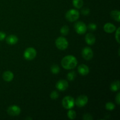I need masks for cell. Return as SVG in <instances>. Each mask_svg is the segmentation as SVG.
I'll use <instances>...</instances> for the list:
<instances>
[{
    "label": "cell",
    "instance_id": "17",
    "mask_svg": "<svg viewBox=\"0 0 120 120\" xmlns=\"http://www.w3.org/2000/svg\"><path fill=\"white\" fill-rule=\"evenodd\" d=\"M120 89V81L117 80L116 82H112L110 86V89L112 91H117Z\"/></svg>",
    "mask_w": 120,
    "mask_h": 120
},
{
    "label": "cell",
    "instance_id": "16",
    "mask_svg": "<svg viewBox=\"0 0 120 120\" xmlns=\"http://www.w3.org/2000/svg\"><path fill=\"white\" fill-rule=\"evenodd\" d=\"M111 18L113 19L114 21L117 22H120V11L118 10H114L112 11L110 13Z\"/></svg>",
    "mask_w": 120,
    "mask_h": 120
},
{
    "label": "cell",
    "instance_id": "25",
    "mask_svg": "<svg viewBox=\"0 0 120 120\" xmlns=\"http://www.w3.org/2000/svg\"><path fill=\"white\" fill-rule=\"evenodd\" d=\"M87 27L88 29L90 30H91V31H94V30H96V29H97V25L94 23H90V24H89L88 26Z\"/></svg>",
    "mask_w": 120,
    "mask_h": 120
},
{
    "label": "cell",
    "instance_id": "10",
    "mask_svg": "<svg viewBox=\"0 0 120 120\" xmlns=\"http://www.w3.org/2000/svg\"><path fill=\"white\" fill-rule=\"evenodd\" d=\"M69 87V83L66 80H60L57 82L56 84V87L59 91H64Z\"/></svg>",
    "mask_w": 120,
    "mask_h": 120
},
{
    "label": "cell",
    "instance_id": "15",
    "mask_svg": "<svg viewBox=\"0 0 120 120\" xmlns=\"http://www.w3.org/2000/svg\"><path fill=\"white\" fill-rule=\"evenodd\" d=\"M14 75L11 71H5L2 75V78L4 80L7 82H10L14 79Z\"/></svg>",
    "mask_w": 120,
    "mask_h": 120
},
{
    "label": "cell",
    "instance_id": "5",
    "mask_svg": "<svg viewBox=\"0 0 120 120\" xmlns=\"http://www.w3.org/2000/svg\"><path fill=\"white\" fill-rule=\"evenodd\" d=\"M37 52L34 48H28L23 53V57L27 60H32L36 57Z\"/></svg>",
    "mask_w": 120,
    "mask_h": 120
},
{
    "label": "cell",
    "instance_id": "1",
    "mask_svg": "<svg viewBox=\"0 0 120 120\" xmlns=\"http://www.w3.org/2000/svg\"><path fill=\"white\" fill-rule=\"evenodd\" d=\"M62 66L66 70L73 69L77 66V59L72 55H68L62 59L61 61Z\"/></svg>",
    "mask_w": 120,
    "mask_h": 120
},
{
    "label": "cell",
    "instance_id": "29",
    "mask_svg": "<svg viewBox=\"0 0 120 120\" xmlns=\"http://www.w3.org/2000/svg\"><path fill=\"white\" fill-rule=\"evenodd\" d=\"M6 38L5 33L3 32H0V41H2Z\"/></svg>",
    "mask_w": 120,
    "mask_h": 120
},
{
    "label": "cell",
    "instance_id": "27",
    "mask_svg": "<svg viewBox=\"0 0 120 120\" xmlns=\"http://www.w3.org/2000/svg\"><path fill=\"white\" fill-rule=\"evenodd\" d=\"M83 119L84 120H92L93 119V118L92 116L90 114L86 113L83 116Z\"/></svg>",
    "mask_w": 120,
    "mask_h": 120
},
{
    "label": "cell",
    "instance_id": "11",
    "mask_svg": "<svg viewBox=\"0 0 120 120\" xmlns=\"http://www.w3.org/2000/svg\"><path fill=\"white\" fill-rule=\"evenodd\" d=\"M78 72L82 76H86L90 72L89 68L87 65L84 64H82L78 66Z\"/></svg>",
    "mask_w": 120,
    "mask_h": 120
},
{
    "label": "cell",
    "instance_id": "23",
    "mask_svg": "<svg viewBox=\"0 0 120 120\" xmlns=\"http://www.w3.org/2000/svg\"><path fill=\"white\" fill-rule=\"evenodd\" d=\"M115 107H116L115 104L112 102H108L105 104V109L109 111H112L114 110Z\"/></svg>",
    "mask_w": 120,
    "mask_h": 120
},
{
    "label": "cell",
    "instance_id": "19",
    "mask_svg": "<svg viewBox=\"0 0 120 120\" xmlns=\"http://www.w3.org/2000/svg\"><path fill=\"white\" fill-rule=\"evenodd\" d=\"M50 70H51V72L54 75H57L59 73L60 70V68L59 67L58 65L56 64H54L53 65H52L51 68H50Z\"/></svg>",
    "mask_w": 120,
    "mask_h": 120
},
{
    "label": "cell",
    "instance_id": "12",
    "mask_svg": "<svg viewBox=\"0 0 120 120\" xmlns=\"http://www.w3.org/2000/svg\"><path fill=\"white\" fill-rule=\"evenodd\" d=\"M18 42V38L15 35H10L6 38V42L9 45H14Z\"/></svg>",
    "mask_w": 120,
    "mask_h": 120
},
{
    "label": "cell",
    "instance_id": "3",
    "mask_svg": "<svg viewBox=\"0 0 120 120\" xmlns=\"http://www.w3.org/2000/svg\"><path fill=\"white\" fill-rule=\"evenodd\" d=\"M62 104L64 109L70 110L75 107V100L71 96H67L63 98Z\"/></svg>",
    "mask_w": 120,
    "mask_h": 120
},
{
    "label": "cell",
    "instance_id": "22",
    "mask_svg": "<svg viewBox=\"0 0 120 120\" xmlns=\"http://www.w3.org/2000/svg\"><path fill=\"white\" fill-rule=\"evenodd\" d=\"M76 77V74L75 73V71H70L69 73H68L67 75V79L68 80H69V81H73L75 79Z\"/></svg>",
    "mask_w": 120,
    "mask_h": 120
},
{
    "label": "cell",
    "instance_id": "8",
    "mask_svg": "<svg viewBox=\"0 0 120 120\" xmlns=\"http://www.w3.org/2000/svg\"><path fill=\"white\" fill-rule=\"evenodd\" d=\"M89 98L86 95H80L75 100V104L79 107H83L88 103Z\"/></svg>",
    "mask_w": 120,
    "mask_h": 120
},
{
    "label": "cell",
    "instance_id": "6",
    "mask_svg": "<svg viewBox=\"0 0 120 120\" xmlns=\"http://www.w3.org/2000/svg\"><path fill=\"white\" fill-rule=\"evenodd\" d=\"M87 27L86 25L82 21L77 22L75 24V30H76V33L79 35H83V34H85L87 31Z\"/></svg>",
    "mask_w": 120,
    "mask_h": 120
},
{
    "label": "cell",
    "instance_id": "20",
    "mask_svg": "<svg viewBox=\"0 0 120 120\" xmlns=\"http://www.w3.org/2000/svg\"><path fill=\"white\" fill-rule=\"evenodd\" d=\"M67 116H68V117L70 120H74L76 118V111H74L73 110H69L68 111V113H67Z\"/></svg>",
    "mask_w": 120,
    "mask_h": 120
},
{
    "label": "cell",
    "instance_id": "30",
    "mask_svg": "<svg viewBox=\"0 0 120 120\" xmlns=\"http://www.w3.org/2000/svg\"><path fill=\"white\" fill-rule=\"evenodd\" d=\"M116 101L118 105L120 104V93H118L116 97Z\"/></svg>",
    "mask_w": 120,
    "mask_h": 120
},
{
    "label": "cell",
    "instance_id": "18",
    "mask_svg": "<svg viewBox=\"0 0 120 120\" xmlns=\"http://www.w3.org/2000/svg\"><path fill=\"white\" fill-rule=\"evenodd\" d=\"M73 5L77 9H80L83 6V0H73Z\"/></svg>",
    "mask_w": 120,
    "mask_h": 120
},
{
    "label": "cell",
    "instance_id": "9",
    "mask_svg": "<svg viewBox=\"0 0 120 120\" xmlns=\"http://www.w3.org/2000/svg\"><path fill=\"white\" fill-rule=\"evenodd\" d=\"M21 108L16 105H11L7 109V113L10 116H13V117L19 116L21 113Z\"/></svg>",
    "mask_w": 120,
    "mask_h": 120
},
{
    "label": "cell",
    "instance_id": "4",
    "mask_svg": "<svg viewBox=\"0 0 120 120\" xmlns=\"http://www.w3.org/2000/svg\"><path fill=\"white\" fill-rule=\"evenodd\" d=\"M55 45L57 49L60 50H66L68 48L69 43L66 39L63 36H60L56 39L55 41Z\"/></svg>",
    "mask_w": 120,
    "mask_h": 120
},
{
    "label": "cell",
    "instance_id": "14",
    "mask_svg": "<svg viewBox=\"0 0 120 120\" xmlns=\"http://www.w3.org/2000/svg\"><path fill=\"white\" fill-rule=\"evenodd\" d=\"M104 30L105 32L111 34L116 31V26L111 23H107L104 25Z\"/></svg>",
    "mask_w": 120,
    "mask_h": 120
},
{
    "label": "cell",
    "instance_id": "7",
    "mask_svg": "<svg viewBox=\"0 0 120 120\" xmlns=\"http://www.w3.org/2000/svg\"><path fill=\"white\" fill-rule=\"evenodd\" d=\"M93 51L89 47H85L82 51V57L86 60H90L93 57Z\"/></svg>",
    "mask_w": 120,
    "mask_h": 120
},
{
    "label": "cell",
    "instance_id": "13",
    "mask_svg": "<svg viewBox=\"0 0 120 120\" xmlns=\"http://www.w3.org/2000/svg\"><path fill=\"white\" fill-rule=\"evenodd\" d=\"M85 41L87 44L93 45L96 42V37L91 33H89L85 36Z\"/></svg>",
    "mask_w": 120,
    "mask_h": 120
},
{
    "label": "cell",
    "instance_id": "24",
    "mask_svg": "<svg viewBox=\"0 0 120 120\" xmlns=\"http://www.w3.org/2000/svg\"><path fill=\"white\" fill-rule=\"evenodd\" d=\"M59 96V94L57 91H53L50 94V97L52 100H56L58 98Z\"/></svg>",
    "mask_w": 120,
    "mask_h": 120
},
{
    "label": "cell",
    "instance_id": "21",
    "mask_svg": "<svg viewBox=\"0 0 120 120\" xmlns=\"http://www.w3.org/2000/svg\"><path fill=\"white\" fill-rule=\"evenodd\" d=\"M60 33L63 36H66L69 33V28L68 26L64 25L60 29Z\"/></svg>",
    "mask_w": 120,
    "mask_h": 120
},
{
    "label": "cell",
    "instance_id": "28",
    "mask_svg": "<svg viewBox=\"0 0 120 120\" xmlns=\"http://www.w3.org/2000/svg\"><path fill=\"white\" fill-rule=\"evenodd\" d=\"M81 12H82V14L84 15H87L90 14V9L88 8H83L81 11Z\"/></svg>",
    "mask_w": 120,
    "mask_h": 120
},
{
    "label": "cell",
    "instance_id": "26",
    "mask_svg": "<svg viewBox=\"0 0 120 120\" xmlns=\"http://www.w3.org/2000/svg\"><path fill=\"white\" fill-rule=\"evenodd\" d=\"M120 28H117V29H116V36H115V38H116V41H117V42H118V43H120Z\"/></svg>",
    "mask_w": 120,
    "mask_h": 120
},
{
    "label": "cell",
    "instance_id": "2",
    "mask_svg": "<svg viewBox=\"0 0 120 120\" xmlns=\"http://www.w3.org/2000/svg\"><path fill=\"white\" fill-rule=\"evenodd\" d=\"M80 16V13L77 9H71L68 11L66 14V18L69 22L76 21Z\"/></svg>",
    "mask_w": 120,
    "mask_h": 120
}]
</instances>
